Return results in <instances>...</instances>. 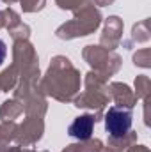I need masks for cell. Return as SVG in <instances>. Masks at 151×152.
Listing matches in <instances>:
<instances>
[{"mask_svg":"<svg viewBox=\"0 0 151 152\" xmlns=\"http://www.w3.org/2000/svg\"><path fill=\"white\" fill-rule=\"evenodd\" d=\"M132 122H133L132 112L126 108H115L114 106L105 115V127L112 138H123L132 129Z\"/></svg>","mask_w":151,"mask_h":152,"instance_id":"cell-1","label":"cell"},{"mask_svg":"<svg viewBox=\"0 0 151 152\" xmlns=\"http://www.w3.org/2000/svg\"><path fill=\"white\" fill-rule=\"evenodd\" d=\"M93 126H94V117L93 115H82L73 120L70 126V134L78 140H87L93 134Z\"/></svg>","mask_w":151,"mask_h":152,"instance_id":"cell-2","label":"cell"},{"mask_svg":"<svg viewBox=\"0 0 151 152\" xmlns=\"http://www.w3.org/2000/svg\"><path fill=\"white\" fill-rule=\"evenodd\" d=\"M5 55H7V46H5V42L0 39V66H2V62L5 60Z\"/></svg>","mask_w":151,"mask_h":152,"instance_id":"cell-3","label":"cell"}]
</instances>
